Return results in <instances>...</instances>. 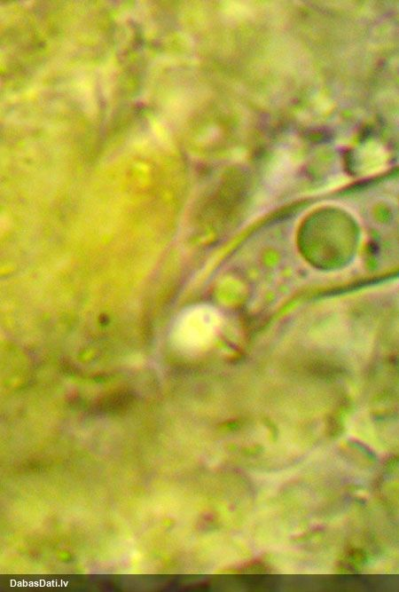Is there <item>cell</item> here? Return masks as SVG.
I'll return each instance as SVG.
<instances>
[{
	"mask_svg": "<svg viewBox=\"0 0 399 592\" xmlns=\"http://www.w3.org/2000/svg\"><path fill=\"white\" fill-rule=\"evenodd\" d=\"M223 326L220 311L210 304H200L185 311L175 326L176 342L184 348L202 351L219 335Z\"/></svg>",
	"mask_w": 399,
	"mask_h": 592,
	"instance_id": "6da1fadb",
	"label": "cell"
}]
</instances>
